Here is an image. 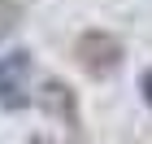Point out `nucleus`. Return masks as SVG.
<instances>
[{"label":"nucleus","instance_id":"2","mask_svg":"<svg viewBox=\"0 0 152 144\" xmlns=\"http://www.w3.org/2000/svg\"><path fill=\"white\" fill-rule=\"evenodd\" d=\"M31 74H35V57L31 48H13L0 57V109H26L31 96Z\"/></svg>","mask_w":152,"mask_h":144},{"label":"nucleus","instance_id":"1","mask_svg":"<svg viewBox=\"0 0 152 144\" xmlns=\"http://www.w3.org/2000/svg\"><path fill=\"white\" fill-rule=\"evenodd\" d=\"M74 61L87 79H113L126 61V44H122V35H113L104 26H91L74 39Z\"/></svg>","mask_w":152,"mask_h":144},{"label":"nucleus","instance_id":"4","mask_svg":"<svg viewBox=\"0 0 152 144\" xmlns=\"http://www.w3.org/2000/svg\"><path fill=\"white\" fill-rule=\"evenodd\" d=\"M22 13H26V4L22 0H0V44L22 26Z\"/></svg>","mask_w":152,"mask_h":144},{"label":"nucleus","instance_id":"5","mask_svg":"<svg viewBox=\"0 0 152 144\" xmlns=\"http://www.w3.org/2000/svg\"><path fill=\"white\" fill-rule=\"evenodd\" d=\"M139 96H143V105L152 109V66H148V70L139 74Z\"/></svg>","mask_w":152,"mask_h":144},{"label":"nucleus","instance_id":"3","mask_svg":"<svg viewBox=\"0 0 152 144\" xmlns=\"http://www.w3.org/2000/svg\"><path fill=\"white\" fill-rule=\"evenodd\" d=\"M35 100H39V109H44L52 122H65L70 131H78V92H74L65 79H48Z\"/></svg>","mask_w":152,"mask_h":144}]
</instances>
